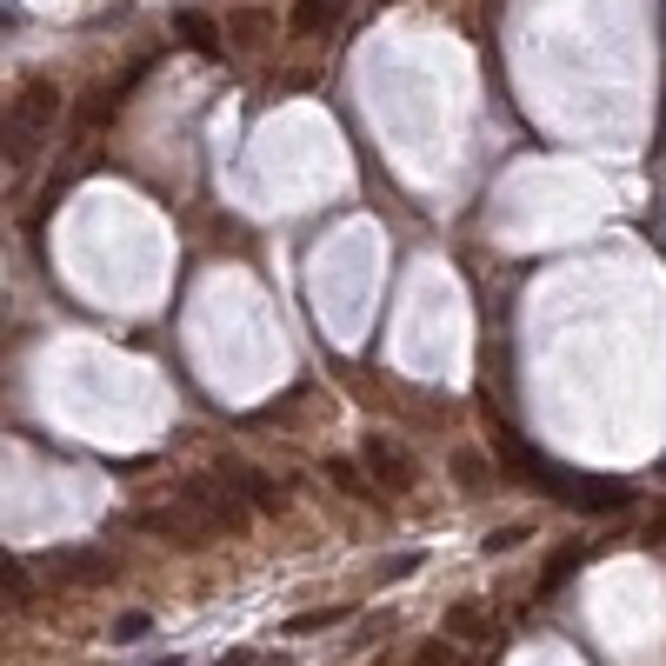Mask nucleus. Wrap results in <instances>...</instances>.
<instances>
[{
	"label": "nucleus",
	"mask_w": 666,
	"mask_h": 666,
	"mask_svg": "<svg viewBox=\"0 0 666 666\" xmlns=\"http://www.w3.org/2000/svg\"><path fill=\"white\" fill-rule=\"evenodd\" d=\"M173 500H180V507H193L200 520L227 527V534H240V527H247V500H240L220 474H187V480L173 487Z\"/></svg>",
	"instance_id": "obj_1"
},
{
	"label": "nucleus",
	"mask_w": 666,
	"mask_h": 666,
	"mask_svg": "<svg viewBox=\"0 0 666 666\" xmlns=\"http://www.w3.org/2000/svg\"><path fill=\"white\" fill-rule=\"evenodd\" d=\"M554 494L574 500V507H587V514H620V507H634V487H627V480H574V474H560Z\"/></svg>",
	"instance_id": "obj_2"
},
{
	"label": "nucleus",
	"mask_w": 666,
	"mask_h": 666,
	"mask_svg": "<svg viewBox=\"0 0 666 666\" xmlns=\"http://www.w3.org/2000/svg\"><path fill=\"white\" fill-rule=\"evenodd\" d=\"M60 107H67V93H60L47 73H33V80L13 93V120H20V127H33V133H47V127L60 120Z\"/></svg>",
	"instance_id": "obj_3"
},
{
	"label": "nucleus",
	"mask_w": 666,
	"mask_h": 666,
	"mask_svg": "<svg viewBox=\"0 0 666 666\" xmlns=\"http://www.w3.org/2000/svg\"><path fill=\"white\" fill-rule=\"evenodd\" d=\"M213 474H220V480L254 507V514H280V487H274L260 467H247V460H213Z\"/></svg>",
	"instance_id": "obj_4"
},
{
	"label": "nucleus",
	"mask_w": 666,
	"mask_h": 666,
	"mask_svg": "<svg viewBox=\"0 0 666 666\" xmlns=\"http://www.w3.org/2000/svg\"><path fill=\"white\" fill-rule=\"evenodd\" d=\"M360 460H367V467H374V480H380V487H394V494H407V487L420 480V474L407 467V447H400V440H387V434H374V440L360 447Z\"/></svg>",
	"instance_id": "obj_5"
},
{
	"label": "nucleus",
	"mask_w": 666,
	"mask_h": 666,
	"mask_svg": "<svg viewBox=\"0 0 666 666\" xmlns=\"http://www.w3.org/2000/svg\"><path fill=\"white\" fill-rule=\"evenodd\" d=\"M347 7H354V0H294L287 27H294L300 40H320V33H334V27L347 20Z\"/></svg>",
	"instance_id": "obj_6"
},
{
	"label": "nucleus",
	"mask_w": 666,
	"mask_h": 666,
	"mask_svg": "<svg viewBox=\"0 0 666 666\" xmlns=\"http://www.w3.org/2000/svg\"><path fill=\"white\" fill-rule=\"evenodd\" d=\"M173 33H180V40H187L193 53H207V60H213V53L227 47V27H220L213 13H193V7H180V13H173Z\"/></svg>",
	"instance_id": "obj_7"
},
{
	"label": "nucleus",
	"mask_w": 666,
	"mask_h": 666,
	"mask_svg": "<svg viewBox=\"0 0 666 666\" xmlns=\"http://www.w3.org/2000/svg\"><path fill=\"white\" fill-rule=\"evenodd\" d=\"M47 567H53V580H80V587H87V580H107V574H113V560H107L100 547H67V554H53Z\"/></svg>",
	"instance_id": "obj_8"
},
{
	"label": "nucleus",
	"mask_w": 666,
	"mask_h": 666,
	"mask_svg": "<svg viewBox=\"0 0 666 666\" xmlns=\"http://www.w3.org/2000/svg\"><path fill=\"white\" fill-rule=\"evenodd\" d=\"M120 93H127V87H113V80H107V87H93V93L80 100V120H87V127H107V120H113V107H120Z\"/></svg>",
	"instance_id": "obj_9"
},
{
	"label": "nucleus",
	"mask_w": 666,
	"mask_h": 666,
	"mask_svg": "<svg viewBox=\"0 0 666 666\" xmlns=\"http://www.w3.org/2000/svg\"><path fill=\"white\" fill-rule=\"evenodd\" d=\"M580 560H587V547H580V540H574V547H560V554H554V567L540 574V594H560V587L574 580V567H580Z\"/></svg>",
	"instance_id": "obj_10"
},
{
	"label": "nucleus",
	"mask_w": 666,
	"mask_h": 666,
	"mask_svg": "<svg viewBox=\"0 0 666 666\" xmlns=\"http://www.w3.org/2000/svg\"><path fill=\"white\" fill-rule=\"evenodd\" d=\"M227 33H233V40H240V47H260V40H267V33H274V20H267V13H260V7H247V13H233V20H227Z\"/></svg>",
	"instance_id": "obj_11"
},
{
	"label": "nucleus",
	"mask_w": 666,
	"mask_h": 666,
	"mask_svg": "<svg viewBox=\"0 0 666 666\" xmlns=\"http://www.w3.org/2000/svg\"><path fill=\"white\" fill-rule=\"evenodd\" d=\"M340 620H347V607H307V614L287 620V634H327V627H340Z\"/></svg>",
	"instance_id": "obj_12"
},
{
	"label": "nucleus",
	"mask_w": 666,
	"mask_h": 666,
	"mask_svg": "<svg viewBox=\"0 0 666 666\" xmlns=\"http://www.w3.org/2000/svg\"><path fill=\"white\" fill-rule=\"evenodd\" d=\"M454 480H460L467 494H480V487H487V460H480V454H454Z\"/></svg>",
	"instance_id": "obj_13"
},
{
	"label": "nucleus",
	"mask_w": 666,
	"mask_h": 666,
	"mask_svg": "<svg viewBox=\"0 0 666 666\" xmlns=\"http://www.w3.org/2000/svg\"><path fill=\"white\" fill-rule=\"evenodd\" d=\"M107 634H113V647H133V640H147V634H153V620H147V614H120Z\"/></svg>",
	"instance_id": "obj_14"
},
{
	"label": "nucleus",
	"mask_w": 666,
	"mask_h": 666,
	"mask_svg": "<svg viewBox=\"0 0 666 666\" xmlns=\"http://www.w3.org/2000/svg\"><path fill=\"white\" fill-rule=\"evenodd\" d=\"M327 480H334V487H347L354 500H367V480H360V467H354V460H327Z\"/></svg>",
	"instance_id": "obj_15"
},
{
	"label": "nucleus",
	"mask_w": 666,
	"mask_h": 666,
	"mask_svg": "<svg viewBox=\"0 0 666 666\" xmlns=\"http://www.w3.org/2000/svg\"><path fill=\"white\" fill-rule=\"evenodd\" d=\"M0 574H7V600H13V607H27V600H33V580H27V567L7 554V567H0Z\"/></svg>",
	"instance_id": "obj_16"
},
{
	"label": "nucleus",
	"mask_w": 666,
	"mask_h": 666,
	"mask_svg": "<svg viewBox=\"0 0 666 666\" xmlns=\"http://www.w3.org/2000/svg\"><path fill=\"white\" fill-rule=\"evenodd\" d=\"M447 627H454L460 640H480V634H487V627H480V607H474V600H460V607L447 614Z\"/></svg>",
	"instance_id": "obj_17"
},
{
	"label": "nucleus",
	"mask_w": 666,
	"mask_h": 666,
	"mask_svg": "<svg viewBox=\"0 0 666 666\" xmlns=\"http://www.w3.org/2000/svg\"><path fill=\"white\" fill-rule=\"evenodd\" d=\"M420 560L427 554H394V560H380V580H407V574H420Z\"/></svg>",
	"instance_id": "obj_18"
},
{
	"label": "nucleus",
	"mask_w": 666,
	"mask_h": 666,
	"mask_svg": "<svg viewBox=\"0 0 666 666\" xmlns=\"http://www.w3.org/2000/svg\"><path fill=\"white\" fill-rule=\"evenodd\" d=\"M527 534H534V527H507V534H487V554H514Z\"/></svg>",
	"instance_id": "obj_19"
},
{
	"label": "nucleus",
	"mask_w": 666,
	"mask_h": 666,
	"mask_svg": "<svg viewBox=\"0 0 666 666\" xmlns=\"http://www.w3.org/2000/svg\"><path fill=\"white\" fill-rule=\"evenodd\" d=\"M414 666H454V647H447V640H427V647L414 654Z\"/></svg>",
	"instance_id": "obj_20"
},
{
	"label": "nucleus",
	"mask_w": 666,
	"mask_h": 666,
	"mask_svg": "<svg viewBox=\"0 0 666 666\" xmlns=\"http://www.w3.org/2000/svg\"><path fill=\"white\" fill-rule=\"evenodd\" d=\"M220 666H260V660H254V654L240 647V654H227V660H220Z\"/></svg>",
	"instance_id": "obj_21"
}]
</instances>
